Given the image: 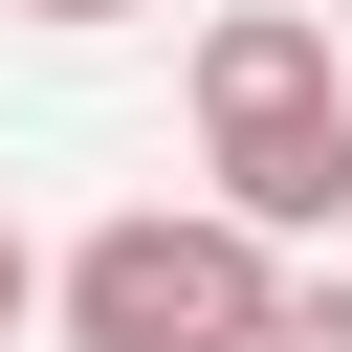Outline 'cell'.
<instances>
[{"mask_svg": "<svg viewBox=\"0 0 352 352\" xmlns=\"http://www.w3.org/2000/svg\"><path fill=\"white\" fill-rule=\"evenodd\" d=\"M198 198L264 220V242H330L352 220V66L308 0H220L198 22Z\"/></svg>", "mask_w": 352, "mask_h": 352, "instance_id": "cell-1", "label": "cell"}, {"mask_svg": "<svg viewBox=\"0 0 352 352\" xmlns=\"http://www.w3.org/2000/svg\"><path fill=\"white\" fill-rule=\"evenodd\" d=\"M264 286H286L264 220L132 198V220H88V242L44 264V330H66V352H264Z\"/></svg>", "mask_w": 352, "mask_h": 352, "instance_id": "cell-2", "label": "cell"}, {"mask_svg": "<svg viewBox=\"0 0 352 352\" xmlns=\"http://www.w3.org/2000/svg\"><path fill=\"white\" fill-rule=\"evenodd\" d=\"M264 352H352V264H286L264 286Z\"/></svg>", "mask_w": 352, "mask_h": 352, "instance_id": "cell-3", "label": "cell"}, {"mask_svg": "<svg viewBox=\"0 0 352 352\" xmlns=\"http://www.w3.org/2000/svg\"><path fill=\"white\" fill-rule=\"evenodd\" d=\"M22 308H44V242H22V220H0V352H22Z\"/></svg>", "mask_w": 352, "mask_h": 352, "instance_id": "cell-4", "label": "cell"}, {"mask_svg": "<svg viewBox=\"0 0 352 352\" xmlns=\"http://www.w3.org/2000/svg\"><path fill=\"white\" fill-rule=\"evenodd\" d=\"M0 22H44V44H88V22H154V0H0Z\"/></svg>", "mask_w": 352, "mask_h": 352, "instance_id": "cell-5", "label": "cell"}]
</instances>
